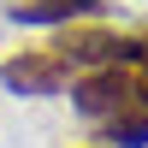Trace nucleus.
Listing matches in <instances>:
<instances>
[{
    "label": "nucleus",
    "mask_w": 148,
    "mask_h": 148,
    "mask_svg": "<svg viewBox=\"0 0 148 148\" xmlns=\"http://www.w3.org/2000/svg\"><path fill=\"white\" fill-rule=\"evenodd\" d=\"M47 47H53L77 77H83V71H95V65H119V59L130 65V59H136V36L101 30V24H59Z\"/></svg>",
    "instance_id": "f257e3e1"
},
{
    "label": "nucleus",
    "mask_w": 148,
    "mask_h": 148,
    "mask_svg": "<svg viewBox=\"0 0 148 148\" xmlns=\"http://www.w3.org/2000/svg\"><path fill=\"white\" fill-rule=\"evenodd\" d=\"M71 77H77V71H71L47 42L42 47H18L12 59H0V83H6L12 95H59V89H71Z\"/></svg>",
    "instance_id": "f03ea898"
},
{
    "label": "nucleus",
    "mask_w": 148,
    "mask_h": 148,
    "mask_svg": "<svg viewBox=\"0 0 148 148\" xmlns=\"http://www.w3.org/2000/svg\"><path fill=\"white\" fill-rule=\"evenodd\" d=\"M71 101H77V113L89 119V125H101V119H113L125 101H136V77H130L125 59H119V65H95V71H83V77H71Z\"/></svg>",
    "instance_id": "7ed1b4c3"
},
{
    "label": "nucleus",
    "mask_w": 148,
    "mask_h": 148,
    "mask_svg": "<svg viewBox=\"0 0 148 148\" xmlns=\"http://www.w3.org/2000/svg\"><path fill=\"white\" fill-rule=\"evenodd\" d=\"M107 6V0H12V18H18V24H53V30H59V24H83V18H89V12H101Z\"/></svg>",
    "instance_id": "20e7f679"
},
{
    "label": "nucleus",
    "mask_w": 148,
    "mask_h": 148,
    "mask_svg": "<svg viewBox=\"0 0 148 148\" xmlns=\"http://www.w3.org/2000/svg\"><path fill=\"white\" fill-rule=\"evenodd\" d=\"M101 142L107 148H148V107L125 101L113 119H101Z\"/></svg>",
    "instance_id": "39448f33"
},
{
    "label": "nucleus",
    "mask_w": 148,
    "mask_h": 148,
    "mask_svg": "<svg viewBox=\"0 0 148 148\" xmlns=\"http://www.w3.org/2000/svg\"><path fill=\"white\" fill-rule=\"evenodd\" d=\"M130 77H136V101L148 107V42H136V59H130Z\"/></svg>",
    "instance_id": "423d86ee"
},
{
    "label": "nucleus",
    "mask_w": 148,
    "mask_h": 148,
    "mask_svg": "<svg viewBox=\"0 0 148 148\" xmlns=\"http://www.w3.org/2000/svg\"><path fill=\"white\" fill-rule=\"evenodd\" d=\"M89 148H107V142H89Z\"/></svg>",
    "instance_id": "0eeeda50"
}]
</instances>
